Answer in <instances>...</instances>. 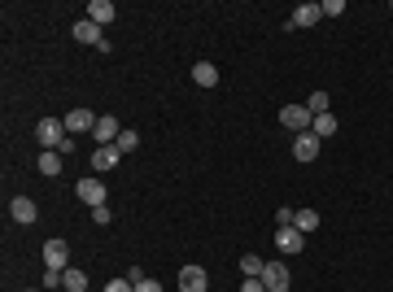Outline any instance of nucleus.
Returning <instances> with one entry per match:
<instances>
[{
	"label": "nucleus",
	"mask_w": 393,
	"mask_h": 292,
	"mask_svg": "<svg viewBox=\"0 0 393 292\" xmlns=\"http://www.w3.org/2000/svg\"><path fill=\"white\" fill-rule=\"evenodd\" d=\"M105 292H136V284H131V279H110Z\"/></svg>",
	"instance_id": "obj_25"
},
{
	"label": "nucleus",
	"mask_w": 393,
	"mask_h": 292,
	"mask_svg": "<svg viewBox=\"0 0 393 292\" xmlns=\"http://www.w3.org/2000/svg\"><path fill=\"white\" fill-rule=\"evenodd\" d=\"M180 292H210V279L201 266H184L180 271Z\"/></svg>",
	"instance_id": "obj_10"
},
{
	"label": "nucleus",
	"mask_w": 393,
	"mask_h": 292,
	"mask_svg": "<svg viewBox=\"0 0 393 292\" xmlns=\"http://www.w3.org/2000/svg\"><path fill=\"white\" fill-rule=\"evenodd\" d=\"M319 144H324V140H319L315 131H302V135L293 140V157L297 161H315L319 157Z\"/></svg>",
	"instance_id": "obj_8"
},
{
	"label": "nucleus",
	"mask_w": 393,
	"mask_h": 292,
	"mask_svg": "<svg viewBox=\"0 0 393 292\" xmlns=\"http://www.w3.org/2000/svg\"><path fill=\"white\" fill-rule=\"evenodd\" d=\"M79 201L88 205V209H97V205H105V183L101 179H79Z\"/></svg>",
	"instance_id": "obj_9"
},
{
	"label": "nucleus",
	"mask_w": 393,
	"mask_h": 292,
	"mask_svg": "<svg viewBox=\"0 0 393 292\" xmlns=\"http://www.w3.org/2000/svg\"><path fill=\"white\" fill-rule=\"evenodd\" d=\"M97 118L101 114H92V109H70L66 114V135H88V131H97Z\"/></svg>",
	"instance_id": "obj_2"
},
{
	"label": "nucleus",
	"mask_w": 393,
	"mask_h": 292,
	"mask_svg": "<svg viewBox=\"0 0 393 292\" xmlns=\"http://www.w3.org/2000/svg\"><path fill=\"white\" fill-rule=\"evenodd\" d=\"M35 140H40L44 148H62V140H66V122H62V118H44L40 127H35Z\"/></svg>",
	"instance_id": "obj_3"
},
{
	"label": "nucleus",
	"mask_w": 393,
	"mask_h": 292,
	"mask_svg": "<svg viewBox=\"0 0 393 292\" xmlns=\"http://www.w3.org/2000/svg\"><path fill=\"white\" fill-rule=\"evenodd\" d=\"M193 83H197V88H214V83H219V66L197 62V66H193Z\"/></svg>",
	"instance_id": "obj_15"
},
{
	"label": "nucleus",
	"mask_w": 393,
	"mask_h": 292,
	"mask_svg": "<svg viewBox=\"0 0 393 292\" xmlns=\"http://www.w3.org/2000/svg\"><path fill=\"white\" fill-rule=\"evenodd\" d=\"M306 109H311L315 118H319V114H328V92H311V96H306Z\"/></svg>",
	"instance_id": "obj_22"
},
{
	"label": "nucleus",
	"mask_w": 393,
	"mask_h": 292,
	"mask_svg": "<svg viewBox=\"0 0 393 292\" xmlns=\"http://www.w3.org/2000/svg\"><path fill=\"white\" fill-rule=\"evenodd\" d=\"M258 279H262L267 292H289V266L284 262H267V271H262Z\"/></svg>",
	"instance_id": "obj_5"
},
{
	"label": "nucleus",
	"mask_w": 393,
	"mask_h": 292,
	"mask_svg": "<svg viewBox=\"0 0 393 292\" xmlns=\"http://www.w3.org/2000/svg\"><path fill=\"white\" fill-rule=\"evenodd\" d=\"M92 135H97V144H118L123 127H118L114 114H101V118H97V131H92Z\"/></svg>",
	"instance_id": "obj_11"
},
{
	"label": "nucleus",
	"mask_w": 393,
	"mask_h": 292,
	"mask_svg": "<svg viewBox=\"0 0 393 292\" xmlns=\"http://www.w3.org/2000/svg\"><path fill=\"white\" fill-rule=\"evenodd\" d=\"M241 292H267V288H262V279H245Z\"/></svg>",
	"instance_id": "obj_27"
},
{
	"label": "nucleus",
	"mask_w": 393,
	"mask_h": 292,
	"mask_svg": "<svg viewBox=\"0 0 393 292\" xmlns=\"http://www.w3.org/2000/svg\"><path fill=\"white\" fill-rule=\"evenodd\" d=\"M92 223H101V227L110 223V205H97V209H92Z\"/></svg>",
	"instance_id": "obj_26"
},
{
	"label": "nucleus",
	"mask_w": 393,
	"mask_h": 292,
	"mask_svg": "<svg viewBox=\"0 0 393 292\" xmlns=\"http://www.w3.org/2000/svg\"><path fill=\"white\" fill-rule=\"evenodd\" d=\"M101 31H105V27H97L92 18H79V22H75V40H79V44H92V49H101V53H105L110 44H105V35H101Z\"/></svg>",
	"instance_id": "obj_4"
},
{
	"label": "nucleus",
	"mask_w": 393,
	"mask_h": 292,
	"mask_svg": "<svg viewBox=\"0 0 393 292\" xmlns=\"http://www.w3.org/2000/svg\"><path fill=\"white\" fill-rule=\"evenodd\" d=\"M118 157H123V148H118V144H101L97 153H92V170H114Z\"/></svg>",
	"instance_id": "obj_14"
},
{
	"label": "nucleus",
	"mask_w": 393,
	"mask_h": 292,
	"mask_svg": "<svg viewBox=\"0 0 393 292\" xmlns=\"http://www.w3.org/2000/svg\"><path fill=\"white\" fill-rule=\"evenodd\" d=\"M319 18H324V5H315V0H306V5H297V9H293L289 27H315Z\"/></svg>",
	"instance_id": "obj_12"
},
{
	"label": "nucleus",
	"mask_w": 393,
	"mask_h": 292,
	"mask_svg": "<svg viewBox=\"0 0 393 292\" xmlns=\"http://www.w3.org/2000/svg\"><path fill=\"white\" fill-rule=\"evenodd\" d=\"M311 131H315L319 140H328V135H337V118H332V114H319V118L311 122Z\"/></svg>",
	"instance_id": "obj_19"
},
{
	"label": "nucleus",
	"mask_w": 393,
	"mask_h": 292,
	"mask_svg": "<svg viewBox=\"0 0 393 292\" xmlns=\"http://www.w3.org/2000/svg\"><path fill=\"white\" fill-rule=\"evenodd\" d=\"M9 214H14V223H18V227H31L35 218H40V209H35L31 196H14V201H9Z\"/></svg>",
	"instance_id": "obj_7"
},
{
	"label": "nucleus",
	"mask_w": 393,
	"mask_h": 292,
	"mask_svg": "<svg viewBox=\"0 0 393 292\" xmlns=\"http://www.w3.org/2000/svg\"><path fill=\"white\" fill-rule=\"evenodd\" d=\"M293 227L302 231V236H311V231L319 227V214H315V209H297V214H293Z\"/></svg>",
	"instance_id": "obj_18"
},
{
	"label": "nucleus",
	"mask_w": 393,
	"mask_h": 292,
	"mask_svg": "<svg viewBox=\"0 0 393 292\" xmlns=\"http://www.w3.org/2000/svg\"><path fill=\"white\" fill-rule=\"evenodd\" d=\"M345 14V0H324V18H341Z\"/></svg>",
	"instance_id": "obj_24"
},
{
	"label": "nucleus",
	"mask_w": 393,
	"mask_h": 292,
	"mask_svg": "<svg viewBox=\"0 0 393 292\" xmlns=\"http://www.w3.org/2000/svg\"><path fill=\"white\" fill-rule=\"evenodd\" d=\"M62 284L70 292H83V288H88V275H83V271H62Z\"/></svg>",
	"instance_id": "obj_21"
},
{
	"label": "nucleus",
	"mask_w": 393,
	"mask_h": 292,
	"mask_svg": "<svg viewBox=\"0 0 393 292\" xmlns=\"http://www.w3.org/2000/svg\"><path fill=\"white\" fill-rule=\"evenodd\" d=\"M88 18L97 22V27H110V22H114V5H110V0H92V5H88Z\"/></svg>",
	"instance_id": "obj_16"
},
{
	"label": "nucleus",
	"mask_w": 393,
	"mask_h": 292,
	"mask_svg": "<svg viewBox=\"0 0 393 292\" xmlns=\"http://www.w3.org/2000/svg\"><path fill=\"white\" fill-rule=\"evenodd\" d=\"M27 292H40V288H27Z\"/></svg>",
	"instance_id": "obj_29"
},
{
	"label": "nucleus",
	"mask_w": 393,
	"mask_h": 292,
	"mask_svg": "<svg viewBox=\"0 0 393 292\" xmlns=\"http://www.w3.org/2000/svg\"><path fill=\"white\" fill-rule=\"evenodd\" d=\"M40 174H49V179L62 174V153H57V148H44L40 153Z\"/></svg>",
	"instance_id": "obj_17"
},
{
	"label": "nucleus",
	"mask_w": 393,
	"mask_h": 292,
	"mask_svg": "<svg viewBox=\"0 0 393 292\" xmlns=\"http://www.w3.org/2000/svg\"><path fill=\"white\" fill-rule=\"evenodd\" d=\"M66 258H70L66 240H49V244H44V266H49V271H66Z\"/></svg>",
	"instance_id": "obj_13"
},
{
	"label": "nucleus",
	"mask_w": 393,
	"mask_h": 292,
	"mask_svg": "<svg viewBox=\"0 0 393 292\" xmlns=\"http://www.w3.org/2000/svg\"><path fill=\"white\" fill-rule=\"evenodd\" d=\"M280 122L289 127V131H297V135H302V131H311L315 114L306 109V105H284V109H280Z\"/></svg>",
	"instance_id": "obj_1"
},
{
	"label": "nucleus",
	"mask_w": 393,
	"mask_h": 292,
	"mask_svg": "<svg viewBox=\"0 0 393 292\" xmlns=\"http://www.w3.org/2000/svg\"><path fill=\"white\" fill-rule=\"evenodd\" d=\"M118 148H123V153H136V148H140V135H136V131H123V135H118Z\"/></svg>",
	"instance_id": "obj_23"
},
{
	"label": "nucleus",
	"mask_w": 393,
	"mask_h": 292,
	"mask_svg": "<svg viewBox=\"0 0 393 292\" xmlns=\"http://www.w3.org/2000/svg\"><path fill=\"white\" fill-rule=\"evenodd\" d=\"M276 249L284 253V258H293V253L306 249V236H302L297 227H280V231H276Z\"/></svg>",
	"instance_id": "obj_6"
},
{
	"label": "nucleus",
	"mask_w": 393,
	"mask_h": 292,
	"mask_svg": "<svg viewBox=\"0 0 393 292\" xmlns=\"http://www.w3.org/2000/svg\"><path fill=\"white\" fill-rule=\"evenodd\" d=\"M136 292H162L158 279H145V284H136Z\"/></svg>",
	"instance_id": "obj_28"
},
{
	"label": "nucleus",
	"mask_w": 393,
	"mask_h": 292,
	"mask_svg": "<svg viewBox=\"0 0 393 292\" xmlns=\"http://www.w3.org/2000/svg\"><path fill=\"white\" fill-rule=\"evenodd\" d=\"M241 271H245V279H258L262 271H267V262H262L258 253H245V258H241Z\"/></svg>",
	"instance_id": "obj_20"
}]
</instances>
